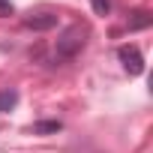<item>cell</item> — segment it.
<instances>
[{
  "instance_id": "1",
  "label": "cell",
  "mask_w": 153,
  "mask_h": 153,
  "mask_svg": "<svg viewBox=\"0 0 153 153\" xmlns=\"http://www.w3.org/2000/svg\"><path fill=\"white\" fill-rule=\"evenodd\" d=\"M84 45H87V27H84V24H72V27H66V30L57 36L54 54H57L60 60H72L75 54H81Z\"/></svg>"
},
{
  "instance_id": "2",
  "label": "cell",
  "mask_w": 153,
  "mask_h": 153,
  "mask_svg": "<svg viewBox=\"0 0 153 153\" xmlns=\"http://www.w3.org/2000/svg\"><path fill=\"white\" fill-rule=\"evenodd\" d=\"M117 60L123 63V69L129 75H141L144 72V57H141V51L135 45H120L117 48Z\"/></svg>"
},
{
  "instance_id": "3",
  "label": "cell",
  "mask_w": 153,
  "mask_h": 153,
  "mask_svg": "<svg viewBox=\"0 0 153 153\" xmlns=\"http://www.w3.org/2000/svg\"><path fill=\"white\" fill-rule=\"evenodd\" d=\"M24 27H30V30H51V27H57V15L54 12H36V15L24 18Z\"/></svg>"
},
{
  "instance_id": "4",
  "label": "cell",
  "mask_w": 153,
  "mask_h": 153,
  "mask_svg": "<svg viewBox=\"0 0 153 153\" xmlns=\"http://www.w3.org/2000/svg\"><path fill=\"white\" fill-rule=\"evenodd\" d=\"M153 24V15L147 12V9H135L132 15H129V30H144V27H150Z\"/></svg>"
},
{
  "instance_id": "5",
  "label": "cell",
  "mask_w": 153,
  "mask_h": 153,
  "mask_svg": "<svg viewBox=\"0 0 153 153\" xmlns=\"http://www.w3.org/2000/svg\"><path fill=\"white\" fill-rule=\"evenodd\" d=\"M18 105V90H0V114H6Z\"/></svg>"
},
{
  "instance_id": "6",
  "label": "cell",
  "mask_w": 153,
  "mask_h": 153,
  "mask_svg": "<svg viewBox=\"0 0 153 153\" xmlns=\"http://www.w3.org/2000/svg\"><path fill=\"white\" fill-rule=\"evenodd\" d=\"M60 126H63L60 120H39V123L33 126V132H36V135H51V132H60Z\"/></svg>"
},
{
  "instance_id": "7",
  "label": "cell",
  "mask_w": 153,
  "mask_h": 153,
  "mask_svg": "<svg viewBox=\"0 0 153 153\" xmlns=\"http://www.w3.org/2000/svg\"><path fill=\"white\" fill-rule=\"evenodd\" d=\"M90 3H93L96 15H108V9H111V0H90Z\"/></svg>"
},
{
  "instance_id": "8",
  "label": "cell",
  "mask_w": 153,
  "mask_h": 153,
  "mask_svg": "<svg viewBox=\"0 0 153 153\" xmlns=\"http://www.w3.org/2000/svg\"><path fill=\"white\" fill-rule=\"evenodd\" d=\"M6 15H12V3L9 0H0V18H6Z\"/></svg>"
}]
</instances>
